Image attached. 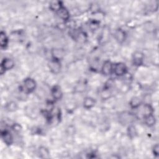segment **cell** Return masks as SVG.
Wrapping results in <instances>:
<instances>
[{"label": "cell", "instance_id": "cell-21", "mask_svg": "<svg viewBox=\"0 0 159 159\" xmlns=\"http://www.w3.org/2000/svg\"><path fill=\"white\" fill-rule=\"evenodd\" d=\"M88 26H89V29L91 30V31H95L97 29H98V28L100 26V22L99 20L98 19H91L88 24Z\"/></svg>", "mask_w": 159, "mask_h": 159}, {"label": "cell", "instance_id": "cell-3", "mask_svg": "<svg viewBox=\"0 0 159 159\" xmlns=\"http://www.w3.org/2000/svg\"><path fill=\"white\" fill-rule=\"evenodd\" d=\"M127 72V67L124 63L118 62L114 65L113 66V71L116 76H122L125 75Z\"/></svg>", "mask_w": 159, "mask_h": 159}, {"label": "cell", "instance_id": "cell-24", "mask_svg": "<svg viewBox=\"0 0 159 159\" xmlns=\"http://www.w3.org/2000/svg\"><path fill=\"white\" fill-rule=\"evenodd\" d=\"M12 129L14 132H16L17 133L20 132L22 131V129L21 125L19 124H14L12 126Z\"/></svg>", "mask_w": 159, "mask_h": 159}, {"label": "cell", "instance_id": "cell-10", "mask_svg": "<svg viewBox=\"0 0 159 159\" xmlns=\"http://www.w3.org/2000/svg\"><path fill=\"white\" fill-rule=\"evenodd\" d=\"M58 15V16L64 21H67L70 19V13L69 10L65 7L64 6L58 11L56 12Z\"/></svg>", "mask_w": 159, "mask_h": 159}, {"label": "cell", "instance_id": "cell-14", "mask_svg": "<svg viewBox=\"0 0 159 159\" xmlns=\"http://www.w3.org/2000/svg\"><path fill=\"white\" fill-rule=\"evenodd\" d=\"M63 6L61 1H53L49 4V8L53 12H58Z\"/></svg>", "mask_w": 159, "mask_h": 159}, {"label": "cell", "instance_id": "cell-16", "mask_svg": "<svg viewBox=\"0 0 159 159\" xmlns=\"http://www.w3.org/2000/svg\"><path fill=\"white\" fill-rule=\"evenodd\" d=\"M144 121H145V124L147 126L151 127H153L156 124V118L155 116H154V114H150L147 116L144 117Z\"/></svg>", "mask_w": 159, "mask_h": 159}, {"label": "cell", "instance_id": "cell-9", "mask_svg": "<svg viewBox=\"0 0 159 159\" xmlns=\"http://www.w3.org/2000/svg\"><path fill=\"white\" fill-rule=\"evenodd\" d=\"M51 94L53 99L56 101L60 100L63 97V92L60 87L58 85H55L52 88Z\"/></svg>", "mask_w": 159, "mask_h": 159}, {"label": "cell", "instance_id": "cell-15", "mask_svg": "<svg viewBox=\"0 0 159 159\" xmlns=\"http://www.w3.org/2000/svg\"><path fill=\"white\" fill-rule=\"evenodd\" d=\"M9 39L6 34L4 31H1L0 33V45L2 49H6L8 45Z\"/></svg>", "mask_w": 159, "mask_h": 159}, {"label": "cell", "instance_id": "cell-11", "mask_svg": "<svg viewBox=\"0 0 159 159\" xmlns=\"http://www.w3.org/2000/svg\"><path fill=\"white\" fill-rule=\"evenodd\" d=\"M114 37L116 41L119 43H122L126 39V33L122 29H118L115 31Z\"/></svg>", "mask_w": 159, "mask_h": 159}, {"label": "cell", "instance_id": "cell-17", "mask_svg": "<svg viewBox=\"0 0 159 159\" xmlns=\"http://www.w3.org/2000/svg\"><path fill=\"white\" fill-rule=\"evenodd\" d=\"M5 109L7 112H14L18 109V104L14 101L7 102L5 105Z\"/></svg>", "mask_w": 159, "mask_h": 159}, {"label": "cell", "instance_id": "cell-1", "mask_svg": "<svg viewBox=\"0 0 159 159\" xmlns=\"http://www.w3.org/2000/svg\"><path fill=\"white\" fill-rule=\"evenodd\" d=\"M15 66L14 61L10 58H4L1 63L0 73L2 75L6 71L12 69Z\"/></svg>", "mask_w": 159, "mask_h": 159}, {"label": "cell", "instance_id": "cell-19", "mask_svg": "<svg viewBox=\"0 0 159 159\" xmlns=\"http://www.w3.org/2000/svg\"><path fill=\"white\" fill-rule=\"evenodd\" d=\"M154 112L152 106L150 103H145L143 106V117L153 114Z\"/></svg>", "mask_w": 159, "mask_h": 159}, {"label": "cell", "instance_id": "cell-5", "mask_svg": "<svg viewBox=\"0 0 159 159\" xmlns=\"http://www.w3.org/2000/svg\"><path fill=\"white\" fill-rule=\"evenodd\" d=\"M114 64L110 60H106L102 65L101 71L104 76H109L113 71Z\"/></svg>", "mask_w": 159, "mask_h": 159}, {"label": "cell", "instance_id": "cell-6", "mask_svg": "<svg viewBox=\"0 0 159 159\" xmlns=\"http://www.w3.org/2000/svg\"><path fill=\"white\" fill-rule=\"evenodd\" d=\"M51 57L52 60L61 61L65 57V50L60 48H53L51 50Z\"/></svg>", "mask_w": 159, "mask_h": 159}, {"label": "cell", "instance_id": "cell-4", "mask_svg": "<svg viewBox=\"0 0 159 159\" xmlns=\"http://www.w3.org/2000/svg\"><path fill=\"white\" fill-rule=\"evenodd\" d=\"M145 55L141 51H135L132 55V63L135 66H140L143 64Z\"/></svg>", "mask_w": 159, "mask_h": 159}, {"label": "cell", "instance_id": "cell-2", "mask_svg": "<svg viewBox=\"0 0 159 159\" xmlns=\"http://www.w3.org/2000/svg\"><path fill=\"white\" fill-rule=\"evenodd\" d=\"M37 83L32 78H26L23 81V89L27 93H32L36 88Z\"/></svg>", "mask_w": 159, "mask_h": 159}, {"label": "cell", "instance_id": "cell-20", "mask_svg": "<svg viewBox=\"0 0 159 159\" xmlns=\"http://www.w3.org/2000/svg\"><path fill=\"white\" fill-rule=\"evenodd\" d=\"M127 135L129 137L132 139L135 138L137 135V129L134 125H132V124L129 125L127 127Z\"/></svg>", "mask_w": 159, "mask_h": 159}, {"label": "cell", "instance_id": "cell-7", "mask_svg": "<svg viewBox=\"0 0 159 159\" xmlns=\"http://www.w3.org/2000/svg\"><path fill=\"white\" fill-rule=\"evenodd\" d=\"M1 139L3 140V142L6 144L7 145H11L13 142V136L11 134V133L6 130H1Z\"/></svg>", "mask_w": 159, "mask_h": 159}, {"label": "cell", "instance_id": "cell-23", "mask_svg": "<svg viewBox=\"0 0 159 159\" xmlns=\"http://www.w3.org/2000/svg\"><path fill=\"white\" fill-rule=\"evenodd\" d=\"M152 153L155 157H158L159 155V145L158 144H155L152 147Z\"/></svg>", "mask_w": 159, "mask_h": 159}, {"label": "cell", "instance_id": "cell-12", "mask_svg": "<svg viewBox=\"0 0 159 159\" xmlns=\"http://www.w3.org/2000/svg\"><path fill=\"white\" fill-rule=\"evenodd\" d=\"M96 103V101L94 98L88 96L84 98L83 101V106L84 108L86 109H91L93 107L95 106Z\"/></svg>", "mask_w": 159, "mask_h": 159}, {"label": "cell", "instance_id": "cell-8", "mask_svg": "<svg viewBox=\"0 0 159 159\" xmlns=\"http://www.w3.org/2000/svg\"><path fill=\"white\" fill-rule=\"evenodd\" d=\"M48 68L52 73L54 74H58L61 70V62L52 59L48 63Z\"/></svg>", "mask_w": 159, "mask_h": 159}, {"label": "cell", "instance_id": "cell-22", "mask_svg": "<svg viewBox=\"0 0 159 159\" xmlns=\"http://www.w3.org/2000/svg\"><path fill=\"white\" fill-rule=\"evenodd\" d=\"M111 92H110V89H103V90L102 91L101 93V97L102 99H107L111 97Z\"/></svg>", "mask_w": 159, "mask_h": 159}, {"label": "cell", "instance_id": "cell-18", "mask_svg": "<svg viewBox=\"0 0 159 159\" xmlns=\"http://www.w3.org/2000/svg\"><path fill=\"white\" fill-rule=\"evenodd\" d=\"M38 153L40 157L42 158H47L50 157V151L46 147H40L38 150Z\"/></svg>", "mask_w": 159, "mask_h": 159}, {"label": "cell", "instance_id": "cell-13", "mask_svg": "<svg viewBox=\"0 0 159 159\" xmlns=\"http://www.w3.org/2000/svg\"><path fill=\"white\" fill-rule=\"evenodd\" d=\"M142 104V101L137 96L132 97L129 101V106L132 109H137Z\"/></svg>", "mask_w": 159, "mask_h": 159}]
</instances>
